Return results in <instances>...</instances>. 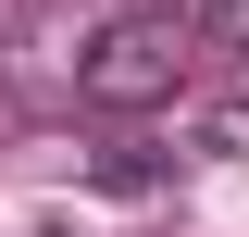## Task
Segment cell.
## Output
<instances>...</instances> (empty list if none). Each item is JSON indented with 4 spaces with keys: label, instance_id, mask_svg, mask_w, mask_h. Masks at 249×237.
<instances>
[{
    "label": "cell",
    "instance_id": "cell-3",
    "mask_svg": "<svg viewBox=\"0 0 249 237\" xmlns=\"http://www.w3.org/2000/svg\"><path fill=\"white\" fill-rule=\"evenodd\" d=\"M0 138H13V88H0Z\"/></svg>",
    "mask_w": 249,
    "mask_h": 237
},
{
    "label": "cell",
    "instance_id": "cell-2",
    "mask_svg": "<svg viewBox=\"0 0 249 237\" xmlns=\"http://www.w3.org/2000/svg\"><path fill=\"white\" fill-rule=\"evenodd\" d=\"M187 25L212 38V50H249V0H187Z\"/></svg>",
    "mask_w": 249,
    "mask_h": 237
},
{
    "label": "cell",
    "instance_id": "cell-1",
    "mask_svg": "<svg viewBox=\"0 0 249 237\" xmlns=\"http://www.w3.org/2000/svg\"><path fill=\"white\" fill-rule=\"evenodd\" d=\"M199 62V25L187 13H112V25L75 50V100L88 113H162Z\"/></svg>",
    "mask_w": 249,
    "mask_h": 237
}]
</instances>
